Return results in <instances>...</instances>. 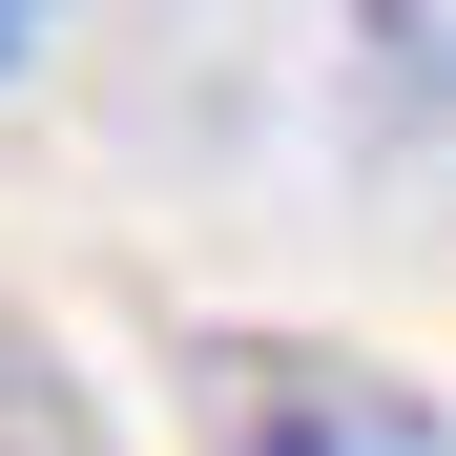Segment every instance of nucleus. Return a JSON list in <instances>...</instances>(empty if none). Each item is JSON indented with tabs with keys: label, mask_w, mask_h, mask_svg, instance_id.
I'll return each mask as SVG.
<instances>
[{
	"label": "nucleus",
	"mask_w": 456,
	"mask_h": 456,
	"mask_svg": "<svg viewBox=\"0 0 456 456\" xmlns=\"http://www.w3.org/2000/svg\"><path fill=\"white\" fill-rule=\"evenodd\" d=\"M0 456H125L104 395L62 373V332H21V312H0Z\"/></svg>",
	"instance_id": "obj_3"
},
{
	"label": "nucleus",
	"mask_w": 456,
	"mask_h": 456,
	"mask_svg": "<svg viewBox=\"0 0 456 456\" xmlns=\"http://www.w3.org/2000/svg\"><path fill=\"white\" fill-rule=\"evenodd\" d=\"M353 104L373 125H456V0H353Z\"/></svg>",
	"instance_id": "obj_2"
},
{
	"label": "nucleus",
	"mask_w": 456,
	"mask_h": 456,
	"mask_svg": "<svg viewBox=\"0 0 456 456\" xmlns=\"http://www.w3.org/2000/svg\"><path fill=\"white\" fill-rule=\"evenodd\" d=\"M187 415L208 456H436V395L373 353H312V332H208L187 353Z\"/></svg>",
	"instance_id": "obj_1"
},
{
	"label": "nucleus",
	"mask_w": 456,
	"mask_h": 456,
	"mask_svg": "<svg viewBox=\"0 0 456 456\" xmlns=\"http://www.w3.org/2000/svg\"><path fill=\"white\" fill-rule=\"evenodd\" d=\"M42 42H62V0H0V84H21V62H42Z\"/></svg>",
	"instance_id": "obj_4"
}]
</instances>
